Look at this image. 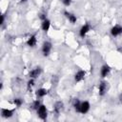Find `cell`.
<instances>
[{
	"label": "cell",
	"mask_w": 122,
	"mask_h": 122,
	"mask_svg": "<svg viewBox=\"0 0 122 122\" xmlns=\"http://www.w3.org/2000/svg\"><path fill=\"white\" fill-rule=\"evenodd\" d=\"M37 113H38V116L41 118V119H46L47 117V109L44 105H40L39 108L37 109Z\"/></svg>",
	"instance_id": "1"
},
{
	"label": "cell",
	"mask_w": 122,
	"mask_h": 122,
	"mask_svg": "<svg viewBox=\"0 0 122 122\" xmlns=\"http://www.w3.org/2000/svg\"><path fill=\"white\" fill-rule=\"evenodd\" d=\"M51 50V42H48V41H47V42H44L43 47H42L43 54H44L45 56L49 55V53H50Z\"/></svg>",
	"instance_id": "2"
},
{
	"label": "cell",
	"mask_w": 122,
	"mask_h": 122,
	"mask_svg": "<svg viewBox=\"0 0 122 122\" xmlns=\"http://www.w3.org/2000/svg\"><path fill=\"white\" fill-rule=\"evenodd\" d=\"M89 109H90V103L87 102V101H84L80 105V111L79 112H82V113H86L89 111Z\"/></svg>",
	"instance_id": "3"
},
{
	"label": "cell",
	"mask_w": 122,
	"mask_h": 122,
	"mask_svg": "<svg viewBox=\"0 0 122 122\" xmlns=\"http://www.w3.org/2000/svg\"><path fill=\"white\" fill-rule=\"evenodd\" d=\"M40 73H41V69H40V68H35L34 70H32V71H30L29 76H30V78H36V77H38V75H39Z\"/></svg>",
	"instance_id": "4"
},
{
	"label": "cell",
	"mask_w": 122,
	"mask_h": 122,
	"mask_svg": "<svg viewBox=\"0 0 122 122\" xmlns=\"http://www.w3.org/2000/svg\"><path fill=\"white\" fill-rule=\"evenodd\" d=\"M111 33H112V35H113V36H116V35L122 33V27H120V26H114L113 28H112Z\"/></svg>",
	"instance_id": "5"
},
{
	"label": "cell",
	"mask_w": 122,
	"mask_h": 122,
	"mask_svg": "<svg viewBox=\"0 0 122 122\" xmlns=\"http://www.w3.org/2000/svg\"><path fill=\"white\" fill-rule=\"evenodd\" d=\"M106 92H107V83L103 81V82H101L99 84V94L100 95H104Z\"/></svg>",
	"instance_id": "6"
},
{
	"label": "cell",
	"mask_w": 122,
	"mask_h": 122,
	"mask_svg": "<svg viewBox=\"0 0 122 122\" xmlns=\"http://www.w3.org/2000/svg\"><path fill=\"white\" fill-rule=\"evenodd\" d=\"M64 13H65L66 17L69 19V21H70L71 24H74V23L76 22V16H75V15H73V14H71V13L68 12V11H65Z\"/></svg>",
	"instance_id": "7"
},
{
	"label": "cell",
	"mask_w": 122,
	"mask_h": 122,
	"mask_svg": "<svg viewBox=\"0 0 122 122\" xmlns=\"http://www.w3.org/2000/svg\"><path fill=\"white\" fill-rule=\"evenodd\" d=\"M84 76H85V71H79L76 72V74L74 76V79H75L76 82H79L84 78Z\"/></svg>",
	"instance_id": "8"
},
{
	"label": "cell",
	"mask_w": 122,
	"mask_h": 122,
	"mask_svg": "<svg viewBox=\"0 0 122 122\" xmlns=\"http://www.w3.org/2000/svg\"><path fill=\"white\" fill-rule=\"evenodd\" d=\"M12 112H13L12 111L8 110V109H3V110H2V112H1L2 116H3V117H5V118H9V117L12 116Z\"/></svg>",
	"instance_id": "9"
},
{
	"label": "cell",
	"mask_w": 122,
	"mask_h": 122,
	"mask_svg": "<svg viewBox=\"0 0 122 122\" xmlns=\"http://www.w3.org/2000/svg\"><path fill=\"white\" fill-rule=\"evenodd\" d=\"M89 30H90V26H89L88 24L84 25V26H83V27L80 29V36L84 37V36L86 35V33H87Z\"/></svg>",
	"instance_id": "10"
},
{
	"label": "cell",
	"mask_w": 122,
	"mask_h": 122,
	"mask_svg": "<svg viewBox=\"0 0 122 122\" xmlns=\"http://www.w3.org/2000/svg\"><path fill=\"white\" fill-rule=\"evenodd\" d=\"M50 26H51L50 20H48V19L43 20V23H42V30H43L44 31H48L49 29H50Z\"/></svg>",
	"instance_id": "11"
},
{
	"label": "cell",
	"mask_w": 122,
	"mask_h": 122,
	"mask_svg": "<svg viewBox=\"0 0 122 122\" xmlns=\"http://www.w3.org/2000/svg\"><path fill=\"white\" fill-rule=\"evenodd\" d=\"M109 72H110V67L107 66V65H104L102 67V69H101V75H102V77H106L109 74Z\"/></svg>",
	"instance_id": "12"
},
{
	"label": "cell",
	"mask_w": 122,
	"mask_h": 122,
	"mask_svg": "<svg viewBox=\"0 0 122 122\" xmlns=\"http://www.w3.org/2000/svg\"><path fill=\"white\" fill-rule=\"evenodd\" d=\"M62 109H63V102L57 101V102L54 104V111H55V112H56V113H59Z\"/></svg>",
	"instance_id": "13"
},
{
	"label": "cell",
	"mask_w": 122,
	"mask_h": 122,
	"mask_svg": "<svg viewBox=\"0 0 122 122\" xmlns=\"http://www.w3.org/2000/svg\"><path fill=\"white\" fill-rule=\"evenodd\" d=\"M27 44H28V46H30V47H34V46L36 45V37H35V35L30 36V38L27 41Z\"/></svg>",
	"instance_id": "14"
},
{
	"label": "cell",
	"mask_w": 122,
	"mask_h": 122,
	"mask_svg": "<svg viewBox=\"0 0 122 122\" xmlns=\"http://www.w3.org/2000/svg\"><path fill=\"white\" fill-rule=\"evenodd\" d=\"M36 94L39 97H43L47 94V90L46 89H39V90L36 91Z\"/></svg>",
	"instance_id": "15"
},
{
	"label": "cell",
	"mask_w": 122,
	"mask_h": 122,
	"mask_svg": "<svg viewBox=\"0 0 122 122\" xmlns=\"http://www.w3.org/2000/svg\"><path fill=\"white\" fill-rule=\"evenodd\" d=\"M80 105H81V103L79 102V100L77 98H75L73 100V107H74V109H75L76 112H79L80 111Z\"/></svg>",
	"instance_id": "16"
},
{
	"label": "cell",
	"mask_w": 122,
	"mask_h": 122,
	"mask_svg": "<svg viewBox=\"0 0 122 122\" xmlns=\"http://www.w3.org/2000/svg\"><path fill=\"white\" fill-rule=\"evenodd\" d=\"M13 103H14L17 107H20V106L22 105V100H21L20 98H15V99L13 100Z\"/></svg>",
	"instance_id": "17"
},
{
	"label": "cell",
	"mask_w": 122,
	"mask_h": 122,
	"mask_svg": "<svg viewBox=\"0 0 122 122\" xmlns=\"http://www.w3.org/2000/svg\"><path fill=\"white\" fill-rule=\"evenodd\" d=\"M39 106H40V103H39V101H38V100H36V101L33 103V105H32V108L37 110V109L39 108Z\"/></svg>",
	"instance_id": "18"
},
{
	"label": "cell",
	"mask_w": 122,
	"mask_h": 122,
	"mask_svg": "<svg viewBox=\"0 0 122 122\" xmlns=\"http://www.w3.org/2000/svg\"><path fill=\"white\" fill-rule=\"evenodd\" d=\"M62 2L65 6H70L71 3V0H62Z\"/></svg>",
	"instance_id": "19"
},
{
	"label": "cell",
	"mask_w": 122,
	"mask_h": 122,
	"mask_svg": "<svg viewBox=\"0 0 122 122\" xmlns=\"http://www.w3.org/2000/svg\"><path fill=\"white\" fill-rule=\"evenodd\" d=\"M33 85H34V81H33V78H31V79L28 82V87L30 88V87H32Z\"/></svg>",
	"instance_id": "20"
},
{
	"label": "cell",
	"mask_w": 122,
	"mask_h": 122,
	"mask_svg": "<svg viewBox=\"0 0 122 122\" xmlns=\"http://www.w3.org/2000/svg\"><path fill=\"white\" fill-rule=\"evenodd\" d=\"M3 22H4V15L1 16V24H3Z\"/></svg>",
	"instance_id": "21"
},
{
	"label": "cell",
	"mask_w": 122,
	"mask_h": 122,
	"mask_svg": "<svg viewBox=\"0 0 122 122\" xmlns=\"http://www.w3.org/2000/svg\"><path fill=\"white\" fill-rule=\"evenodd\" d=\"M120 98H121V99H120V100H121V101H122V95H120Z\"/></svg>",
	"instance_id": "22"
}]
</instances>
